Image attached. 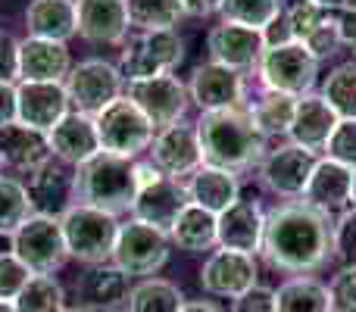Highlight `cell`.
Here are the masks:
<instances>
[{"mask_svg":"<svg viewBox=\"0 0 356 312\" xmlns=\"http://www.w3.org/2000/svg\"><path fill=\"white\" fill-rule=\"evenodd\" d=\"M272 269L307 275L332 256V222L307 203H284L266 213L263 250Z\"/></svg>","mask_w":356,"mask_h":312,"instance_id":"6da1fadb","label":"cell"},{"mask_svg":"<svg viewBox=\"0 0 356 312\" xmlns=\"http://www.w3.org/2000/svg\"><path fill=\"white\" fill-rule=\"evenodd\" d=\"M194 125H197V138H200L203 163L207 165L228 169L238 175V172L263 163L266 135L253 125L247 106L200 113V119Z\"/></svg>","mask_w":356,"mask_h":312,"instance_id":"7a4b0ae2","label":"cell"},{"mask_svg":"<svg viewBox=\"0 0 356 312\" xmlns=\"http://www.w3.org/2000/svg\"><path fill=\"white\" fill-rule=\"evenodd\" d=\"M135 159L113 156L100 150L97 156H91L75 169V203H88V206L119 215L135 206Z\"/></svg>","mask_w":356,"mask_h":312,"instance_id":"3957f363","label":"cell"},{"mask_svg":"<svg viewBox=\"0 0 356 312\" xmlns=\"http://www.w3.org/2000/svg\"><path fill=\"white\" fill-rule=\"evenodd\" d=\"M60 225L69 256H75L85 265H106L113 259L119 228H122V222L113 213H104L88 203H72L60 215Z\"/></svg>","mask_w":356,"mask_h":312,"instance_id":"277c9868","label":"cell"},{"mask_svg":"<svg viewBox=\"0 0 356 312\" xmlns=\"http://www.w3.org/2000/svg\"><path fill=\"white\" fill-rule=\"evenodd\" d=\"M10 250L31 275H54V272L69 259L60 215L35 213L10 238Z\"/></svg>","mask_w":356,"mask_h":312,"instance_id":"5b68a950","label":"cell"},{"mask_svg":"<svg viewBox=\"0 0 356 312\" xmlns=\"http://www.w3.org/2000/svg\"><path fill=\"white\" fill-rule=\"evenodd\" d=\"M63 85H66L72 113H81V116H91V119L100 116L119 97H125L122 72L106 60H85L79 66H72V72L66 75Z\"/></svg>","mask_w":356,"mask_h":312,"instance_id":"8992f818","label":"cell"},{"mask_svg":"<svg viewBox=\"0 0 356 312\" xmlns=\"http://www.w3.org/2000/svg\"><path fill=\"white\" fill-rule=\"evenodd\" d=\"M94 125H97L100 150L113 156H125V159H135L141 150H147L156 135L150 119L129 97H119L100 116H94Z\"/></svg>","mask_w":356,"mask_h":312,"instance_id":"52a82bcc","label":"cell"},{"mask_svg":"<svg viewBox=\"0 0 356 312\" xmlns=\"http://www.w3.org/2000/svg\"><path fill=\"white\" fill-rule=\"evenodd\" d=\"M257 72L266 91L303 97V94H313L316 75H319V60L303 44L291 41L282 44V47H266Z\"/></svg>","mask_w":356,"mask_h":312,"instance_id":"ba28073f","label":"cell"},{"mask_svg":"<svg viewBox=\"0 0 356 312\" xmlns=\"http://www.w3.org/2000/svg\"><path fill=\"white\" fill-rule=\"evenodd\" d=\"M184 60V41L175 28L166 31H138L122 50V79L144 81L156 75H169Z\"/></svg>","mask_w":356,"mask_h":312,"instance_id":"9c48e42d","label":"cell"},{"mask_svg":"<svg viewBox=\"0 0 356 312\" xmlns=\"http://www.w3.org/2000/svg\"><path fill=\"white\" fill-rule=\"evenodd\" d=\"M169 259V234L156 231V228L144 225V222L131 219L119 228L116 250H113L110 263L122 272L125 278L131 275H154L166 265Z\"/></svg>","mask_w":356,"mask_h":312,"instance_id":"30bf717a","label":"cell"},{"mask_svg":"<svg viewBox=\"0 0 356 312\" xmlns=\"http://www.w3.org/2000/svg\"><path fill=\"white\" fill-rule=\"evenodd\" d=\"M125 97L150 119V125H154L156 131L181 122L184 110H188V104H191L188 85L172 72L156 75V79H144V81H129Z\"/></svg>","mask_w":356,"mask_h":312,"instance_id":"8fae6325","label":"cell"},{"mask_svg":"<svg viewBox=\"0 0 356 312\" xmlns=\"http://www.w3.org/2000/svg\"><path fill=\"white\" fill-rule=\"evenodd\" d=\"M282 16L291 28V38L309 50L316 60L332 56L341 47L338 31V10H325L309 0H288L282 3Z\"/></svg>","mask_w":356,"mask_h":312,"instance_id":"7c38bea8","label":"cell"},{"mask_svg":"<svg viewBox=\"0 0 356 312\" xmlns=\"http://www.w3.org/2000/svg\"><path fill=\"white\" fill-rule=\"evenodd\" d=\"M154 159L150 163L169 178H191L197 169L203 165V150H200V138H197V125L191 122H175L169 129H160L154 135Z\"/></svg>","mask_w":356,"mask_h":312,"instance_id":"4fadbf2b","label":"cell"},{"mask_svg":"<svg viewBox=\"0 0 356 312\" xmlns=\"http://www.w3.org/2000/svg\"><path fill=\"white\" fill-rule=\"evenodd\" d=\"M66 113L69 94L63 81H19L16 85V122L47 135Z\"/></svg>","mask_w":356,"mask_h":312,"instance_id":"5bb4252c","label":"cell"},{"mask_svg":"<svg viewBox=\"0 0 356 312\" xmlns=\"http://www.w3.org/2000/svg\"><path fill=\"white\" fill-rule=\"evenodd\" d=\"M316 154L297 147V144H282L278 150H269L259 163V178L269 190L278 197H303L307 181L316 169Z\"/></svg>","mask_w":356,"mask_h":312,"instance_id":"9a60e30c","label":"cell"},{"mask_svg":"<svg viewBox=\"0 0 356 312\" xmlns=\"http://www.w3.org/2000/svg\"><path fill=\"white\" fill-rule=\"evenodd\" d=\"M257 259L244 256L234 250H216L209 253V259L200 269V288L213 297H228L238 300L241 294H247L250 288H257Z\"/></svg>","mask_w":356,"mask_h":312,"instance_id":"2e32d148","label":"cell"},{"mask_svg":"<svg viewBox=\"0 0 356 312\" xmlns=\"http://www.w3.org/2000/svg\"><path fill=\"white\" fill-rule=\"evenodd\" d=\"M207 47L213 63L234 69V72H247V69L259 66V60L266 54L263 31L247 28V25H238V22H219L207 35Z\"/></svg>","mask_w":356,"mask_h":312,"instance_id":"e0dca14e","label":"cell"},{"mask_svg":"<svg viewBox=\"0 0 356 312\" xmlns=\"http://www.w3.org/2000/svg\"><path fill=\"white\" fill-rule=\"evenodd\" d=\"M216 222H219L216 240H219L222 250H234L244 253V256H257L263 250L266 213L257 200H238L225 213L216 215Z\"/></svg>","mask_w":356,"mask_h":312,"instance_id":"ac0fdd59","label":"cell"},{"mask_svg":"<svg viewBox=\"0 0 356 312\" xmlns=\"http://www.w3.org/2000/svg\"><path fill=\"white\" fill-rule=\"evenodd\" d=\"M188 94L200 106V113L234 110V106H244V75L219 63H203L191 75Z\"/></svg>","mask_w":356,"mask_h":312,"instance_id":"d6986e66","label":"cell"},{"mask_svg":"<svg viewBox=\"0 0 356 312\" xmlns=\"http://www.w3.org/2000/svg\"><path fill=\"white\" fill-rule=\"evenodd\" d=\"M188 203L191 200H188V190H184V181L163 175V178H156L154 184H147V188L138 190L131 215H135L138 222H144V225L169 234Z\"/></svg>","mask_w":356,"mask_h":312,"instance_id":"ffe728a7","label":"cell"},{"mask_svg":"<svg viewBox=\"0 0 356 312\" xmlns=\"http://www.w3.org/2000/svg\"><path fill=\"white\" fill-rule=\"evenodd\" d=\"M79 35L91 44H122L129 35V3L125 0H75Z\"/></svg>","mask_w":356,"mask_h":312,"instance_id":"44dd1931","label":"cell"},{"mask_svg":"<svg viewBox=\"0 0 356 312\" xmlns=\"http://www.w3.org/2000/svg\"><path fill=\"white\" fill-rule=\"evenodd\" d=\"M303 203L319 213H338L353 203V169L334 163V159H319L303 190Z\"/></svg>","mask_w":356,"mask_h":312,"instance_id":"7402d4cb","label":"cell"},{"mask_svg":"<svg viewBox=\"0 0 356 312\" xmlns=\"http://www.w3.org/2000/svg\"><path fill=\"white\" fill-rule=\"evenodd\" d=\"M47 141H50V154L60 159V163L75 165V169L100 154L97 125H94L91 116H81V113H66L47 131Z\"/></svg>","mask_w":356,"mask_h":312,"instance_id":"603a6c76","label":"cell"},{"mask_svg":"<svg viewBox=\"0 0 356 312\" xmlns=\"http://www.w3.org/2000/svg\"><path fill=\"white\" fill-rule=\"evenodd\" d=\"M338 113L322 100V94H303L297 97V110H294V122H291V144L309 150V154H319L328 147V138L338 129Z\"/></svg>","mask_w":356,"mask_h":312,"instance_id":"cb8c5ba5","label":"cell"},{"mask_svg":"<svg viewBox=\"0 0 356 312\" xmlns=\"http://www.w3.org/2000/svg\"><path fill=\"white\" fill-rule=\"evenodd\" d=\"M69 72L72 56L66 44L44 38L19 41V81H66Z\"/></svg>","mask_w":356,"mask_h":312,"instance_id":"d4e9b609","label":"cell"},{"mask_svg":"<svg viewBox=\"0 0 356 312\" xmlns=\"http://www.w3.org/2000/svg\"><path fill=\"white\" fill-rule=\"evenodd\" d=\"M184 190H188V200L194 203V206L207 209V213H213V215L225 213L228 206H234V203L241 200L238 175L228 169L207 165V163L191 178H184Z\"/></svg>","mask_w":356,"mask_h":312,"instance_id":"484cf974","label":"cell"},{"mask_svg":"<svg viewBox=\"0 0 356 312\" xmlns=\"http://www.w3.org/2000/svg\"><path fill=\"white\" fill-rule=\"evenodd\" d=\"M54 154H50V141L44 131H35L22 122H13L0 129V163L19 172H38L47 165Z\"/></svg>","mask_w":356,"mask_h":312,"instance_id":"4316f807","label":"cell"},{"mask_svg":"<svg viewBox=\"0 0 356 312\" xmlns=\"http://www.w3.org/2000/svg\"><path fill=\"white\" fill-rule=\"evenodd\" d=\"M25 25H29V38L66 44L69 38L79 35L75 0H31L25 10Z\"/></svg>","mask_w":356,"mask_h":312,"instance_id":"83f0119b","label":"cell"},{"mask_svg":"<svg viewBox=\"0 0 356 312\" xmlns=\"http://www.w3.org/2000/svg\"><path fill=\"white\" fill-rule=\"evenodd\" d=\"M29 194L35 200V206H41L38 213L63 215L75 203V172L63 169L50 159L47 165H41L38 172H31Z\"/></svg>","mask_w":356,"mask_h":312,"instance_id":"f1b7e54d","label":"cell"},{"mask_svg":"<svg viewBox=\"0 0 356 312\" xmlns=\"http://www.w3.org/2000/svg\"><path fill=\"white\" fill-rule=\"evenodd\" d=\"M216 228H219V222H216L213 213L188 203L184 213L178 215V222L172 225V231H169V240H175V244L188 253H203L219 244V240H216Z\"/></svg>","mask_w":356,"mask_h":312,"instance_id":"f546056e","label":"cell"},{"mask_svg":"<svg viewBox=\"0 0 356 312\" xmlns=\"http://www.w3.org/2000/svg\"><path fill=\"white\" fill-rule=\"evenodd\" d=\"M81 297H85L88 309L110 312L116 309L122 300H129V281L116 265H94L88 272L85 284H81Z\"/></svg>","mask_w":356,"mask_h":312,"instance_id":"4dcf8cb0","label":"cell"},{"mask_svg":"<svg viewBox=\"0 0 356 312\" xmlns=\"http://www.w3.org/2000/svg\"><path fill=\"white\" fill-rule=\"evenodd\" d=\"M35 200L19 178L0 175V238L10 240L35 215Z\"/></svg>","mask_w":356,"mask_h":312,"instance_id":"1f68e13d","label":"cell"},{"mask_svg":"<svg viewBox=\"0 0 356 312\" xmlns=\"http://www.w3.org/2000/svg\"><path fill=\"white\" fill-rule=\"evenodd\" d=\"M275 312H332L328 288L316 278H291L275 290Z\"/></svg>","mask_w":356,"mask_h":312,"instance_id":"d6a6232c","label":"cell"},{"mask_svg":"<svg viewBox=\"0 0 356 312\" xmlns=\"http://www.w3.org/2000/svg\"><path fill=\"white\" fill-rule=\"evenodd\" d=\"M294 110H297V97H288V94H278V91H263V97L247 106L253 125L266 138L288 135L291 122H294Z\"/></svg>","mask_w":356,"mask_h":312,"instance_id":"836d02e7","label":"cell"},{"mask_svg":"<svg viewBox=\"0 0 356 312\" xmlns=\"http://www.w3.org/2000/svg\"><path fill=\"white\" fill-rule=\"evenodd\" d=\"M129 312H181L184 297L172 281L144 278L129 290Z\"/></svg>","mask_w":356,"mask_h":312,"instance_id":"e575fe53","label":"cell"},{"mask_svg":"<svg viewBox=\"0 0 356 312\" xmlns=\"http://www.w3.org/2000/svg\"><path fill=\"white\" fill-rule=\"evenodd\" d=\"M129 3V22L138 31H166L184 16L178 0H125Z\"/></svg>","mask_w":356,"mask_h":312,"instance_id":"d590c367","label":"cell"},{"mask_svg":"<svg viewBox=\"0 0 356 312\" xmlns=\"http://www.w3.org/2000/svg\"><path fill=\"white\" fill-rule=\"evenodd\" d=\"M16 312H63L66 309V297L54 275H31L22 294L13 300Z\"/></svg>","mask_w":356,"mask_h":312,"instance_id":"8d00e7d4","label":"cell"},{"mask_svg":"<svg viewBox=\"0 0 356 312\" xmlns=\"http://www.w3.org/2000/svg\"><path fill=\"white\" fill-rule=\"evenodd\" d=\"M322 100L338 113V119H356V63H344L328 75Z\"/></svg>","mask_w":356,"mask_h":312,"instance_id":"74e56055","label":"cell"},{"mask_svg":"<svg viewBox=\"0 0 356 312\" xmlns=\"http://www.w3.org/2000/svg\"><path fill=\"white\" fill-rule=\"evenodd\" d=\"M284 0H222V22H238L247 28L263 31L272 19L282 13Z\"/></svg>","mask_w":356,"mask_h":312,"instance_id":"f35d334b","label":"cell"},{"mask_svg":"<svg viewBox=\"0 0 356 312\" xmlns=\"http://www.w3.org/2000/svg\"><path fill=\"white\" fill-rule=\"evenodd\" d=\"M332 253L344 265H356V206L344 209L332 225Z\"/></svg>","mask_w":356,"mask_h":312,"instance_id":"ab89813d","label":"cell"},{"mask_svg":"<svg viewBox=\"0 0 356 312\" xmlns=\"http://www.w3.org/2000/svg\"><path fill=\"white\" fill-rule=\"evenodd\" d=\"M325 156L347 169H356V119H341L334 135L328 138Z\"/></svg>","mask_w":356,"mask_h":312,"instance_id":"60d3db41","label":"cell"},{"mask_svg":"<svg viewBox=\"0 0 356 312\" xmlns=\"http://www.w3.org/2000/svg\"><path fill=\"white\" fill-rule=\"evenodd\" d=\"M31 272L13 256V250L0 253V300H16L22 294V288L29 284Z\"/></svg>","mask_w":356,"mask_h":312,"instance_id":"b9f144b4","label":"cell"},{"mask_svg":"<svg viewBox=\"0 0 356 312\" xmlns=\"http://www.w3.org/2000/svg\"><path fill=\"white\" fill-rule=\"evenodd\" d=\"M328 300H332V312H356V265L334 272L328 284Z\"/></svg>","mask_w":356,"mask_h":312,"instance_id":"7bdbcfd3","label":"cell"},{"mask_svg":"<svg viewBox=\"0 0 356 312\" xmlns=\"http://www.w3.org/2000/svg\"><path fill=\"white\" fill-rule=\"evenodd\" d=\"M19 79V41L10 31H0V81L16 85Z\"/></svg>","mask_w":356,"mask_h":312,"instance_id":"ee69618b","label":"cell"},{"mask_svg":"<svg viewBox=\"0 0 356 312\" xmlns=\"http://www.w3.org/2000/svg\"><path fill=\"white\" fill-rule=\"evenodd\" d=\"M232 312H275V290L257 284L232 303Z\"/></svg>","mask_w":356,"mask_h":312,"instance_id":"f6af8a7d","label":"cell"},{"mask_svg":"<svg viewBox=\"0 0 356 312\" xmlns=\"http://www.w3.org/2000/svg\"><path fill=\"white\" fill-rule=\"evenodd\" d=\"M16 122V85L0 81V129Z\"/></svg>","mask_w":356,"mask_h":312,"instance_id":"bcb514c9","label":"cell"},{"mask_svg":"<svg viewBox=\"0 0 356 312\" xmlns=\"http://www.w3.org/2000/svg\"><path fill=\"white\" fill-rule=\"evenodd\" d=\"M338 31H341V44L350 47L356 56V10H350V6L338 10Z\"/></svg>","mask_w":356,"mask_h":312,"instance_id":"7dc6e473","label":"cell"},{"mask_svg":"<svg viewBox=\"0 0 356 312\" xmlns=\"http://www.w3.org/2000/svg\"><path fill=\"white\" fill-rule=\"evenodd\" d=\"M178 3H181L184 16H197V19L213 16V13L222 10V0H178Z\"/></svg>","mask_w":356,"mask_h":312,"instance_id":"c3c4849f","label":"cell"},{"mask_svg":"<svg viewBox=\"0 0 356 312\" xmlns=\"http://www.w3.org/2000/svg\"><path fill=\"white\" fill-rule=\"evenodd\" d=\"M181 312H222V306H216L209 300H191L181 306Z\"/></svg>","mask_w":356,"mask_h":312,"instance_id":"681fc988","label":"cell"},{"mask_svg":"<svg viewBox=\"0 0 356 312\" xmlns=\"http://www.w3.org/2000/svg\"><path fill=\"white\" fill-rule=\"evenodd\" d=\"M309 3H319V6H325V10H344L347 0H309Z\"/></svg>","mask_w":356,"mask_h":312,"instance_id":"f907efd6","label":"cell"},{"mask_svg":"<svg viewBox=\"0 0 356 312\" xmlns=\"http://www.w3.org/2000/svg\"><path fill=\"white\" fill-rule=\"evenodd\" d=\"M0 312H16V306L10 300H0Z\"/></svg>","mask_w":356,"mask_h":312,"instance_id":"816d5d0a","label":"cell"},{"mask_svg":"<svg viewBox=\"0 0 356 312\" xmlns=\"http://www.w3.org/2000/svg\"><path fill=\"white\" fill-rule=\"evenodd\" d=\"M6 250H10V240H6V238H0V253H6Z\"/></svg>","mask_w":356,"mask_h":312,"instance_id":"f5cc1de1","label":"cell"},{"mask_svg":"<svg viewBox=\"0 0 356 312\" xmlns=\"http://www.w3.org/2000/svg\"><path fill=\"white\" fill-rule=\"evenodd\" d=\"M63 312H91L88 306H75V309H63Z\"/></svg>","mask_w":356,"mask_h":312,"instance_id":"db71d44e","label":"cell"},{"mask_svg":"<svg viewBox=\"0 0 356 312\" xmlns=\"http://www.w3.org/2000/svg\"><path fill=\"white\" fill-rule=\"evenodd\" d=\"M353 206H356V169H353Z\"/></svg>","mask_w":356,"mask_h":312,"instance_id":"11a10c76","label":"cell"},{"mask_svg":"<svg viewBox=\"0 0 356 312\" xmlns=\"http://www.w3.org/2000/svg\"><path fill=\"white\" fill-rule=\"evenodd\" d=\"M347 6H350V10H356V0H347Z\"/></svg>","mask_w":356,"mask_h":312,"instance_id":"9f6ffc18","label":"cell"},{"mask_svg":"<svg viewBox=\"0 0 356 312\" xmlns=\"http://www.w3.org/2000/svg\"><path fill=\"white\" fill-rule=\"evenodd\" d=\"M110 312H129V309H110Z\"/></svg>","mask_w":356,"mask_h":312,"instance_id":"6f0895ef","label":"cell"},{"mask_svg":"<svg viewBox=\"0 0 356 312\" xmlns=\"http://www.w3.org/2000/svg\"><path fill=\"white\" fill-rule=\"evenodd\" d=\"M0 172H3V163H0Z\"/></svg>","mask_w":356,"mask_h":312,"instance_id":"680465c9","label":"cell"}]
</instances>
